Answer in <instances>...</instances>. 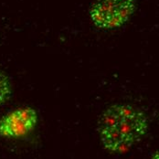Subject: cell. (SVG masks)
Wrapping results in <instances>:
<instances>
[{
    "mask_svg": "<svg viewBox=\"0 0 159 159\" xmlns=\"http://www.w3.org/2000/svg\"><path fill=\"white\" fill-rule=\"evenodd\" d=\"M149 127L144 111L127 103L107 107L98 121V133L103 147L113 154L127 152L140 142Z\"/></svg>",
    "mask_w": 159,
    "mask_h": 159,
    "instance_id": "obj_1",
    "label": "cell"
},
{
    "mask_svg": "<svg viewBox=\"0 0 159 159\" xmlns=\"http://www.w3.org/2000/svg\"><path fill=\"white\" fill-rule=\"evenodd\" d=\"M135 7V0H96L91 7L90 17L99 29H117L130 19Z\"/></svg>",
    "mask_w": 159,
    "mask_h": 159,
    "instance_id": "obj_2",
    "label": "cell"
},
{
    "mask_svg": "<svg viewBox=\"0 0 159 159\" xmlns=\"http://www.w3.org/2000/svg\"><path fill=\"white\" fill-rule=\"evenodd\" d=\"M38 123V113L30 107L17 108L0 120V135L22 137L30 134Z\"/></svg>",
    "mask_w": 159,
    "mask_h": 159,
    "instance_id": "obj_3",
    "label": "cell"
},
{
    "mask_svg": "<svg viewBox=\"0 0 159 159\" xmlns=\"http://www.w3.org/2000/svg\"><path fill=\"white\" fill-rule=\"evenodd\" d=\"M11 95V86L8 78L0 72V104L6 102Z\"/></svg>",
    "mask_w": 159,
    "mask_h": 159,
    "instance_id": "obj_4",
    "label": "cell"
},
{
    "mask_svg": "<svg viewBox=\"0 0 159 159\" xmlns=\"http://www.w3.org/2000/svg\"><path fill=\"white\" fill-rule=\"evenodd\" d=\"M152 159H159V151H157V152L153 155Z\"/></svg>",
    "mask_w": 159,
    "mask_h": 159,
    "instance_id": "obj_5",
    "label": "cell"
}]
</instances>
